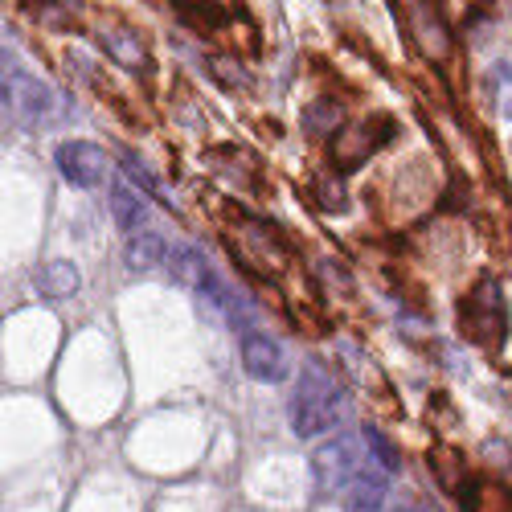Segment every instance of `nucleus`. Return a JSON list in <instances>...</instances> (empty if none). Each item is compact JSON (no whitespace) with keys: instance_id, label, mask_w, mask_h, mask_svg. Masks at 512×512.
I'll return each mask as SVG.
<instances>
[{"instance_id":"1a4fd4ad","label":"nucleus","mask_w":512,"mask_h":512,"mask_svg":"<svg viewBox=\"0 0 512 512\" xmlns=\"http://www.w3.org/2000/svg\"><path fill=\"white\" fill-rule=\"evenodd\" d=\"M386 496H390L386 476L365 467V472L340 492V504H345V512H386Z\"/></svg>"},{"instance_id":"dca6fc26","label":"nucleus","mask_w":512,"mask_h":512,"mask_svg":"<svg viewBox=\"0 0 512 512\" xmlns=\"http://www.w3.org/2000/svg\"><path fill=\"white\" fill-rule=\"evenodd\" d=\"M361 435H365V447H369L373 467H381L386 476H398V472H402V455L394 451V443L381 435V431H361Z\"/></svg>"},{"instance_id":"412c9836","label":"nucleus","mask_w":512,"mask_h":512,"mask_svg":"<svg viewBox=\"0 0 512 512\" xmlns=\"http://www.w3.org/2000/svg\"><path fill=\"white\" fill-rule=\"evenodd\" d=\"M394 512H431V508H422V504H398Z\"/></svg>"},{"instance_id":"aec40b11","label":"nucleus","mask_w":512,"mask_h":512,"mask_svg":"<svg viewBox=\"0 0 512 512\" xmlns=\"http://www.w3.org/2000/svg\"><path fill=\"white\" fill-rule=\"evenodd\" d=\"M213 70H218L226 82H242V87H246V78H242L246 70H242V66H234V62H226V58H213Z\"/></svg>"},{"instance_id":"f03ea898","label":"nucleus","mask_w":512,"mask_h":512,"mask_svg":"<svg viewBox=\"0 0 512 512\" xmlns=\"http://www.w3.org/2000/svg\"><path fill=\"white\" fill-rule=\"evenodd\" d=\"M365 467H373V459H369V447H365L361 431L357 435H336L312 455V476H316L320 492H345Z\"/></svg>"},{"instance_id":"4468645a","label":"nucleus","mask_w":512,"mask_h":512,"mask_svg":"<svg viewBox=\"0 0 512 512\" xmlns=\"http://www.w3.org/2000/svg\"><path fill=\"white\" fill-rule=\"evenodd\" d=\"M168 275H173L177 283H185V287H193V291H201L209 283L213 267L201 259L193 246H173V250H168Z\"/></svg>"},{"instance_id":"0eeeda50","label":"nucleus","mask_w":512,"mask_h":512,"mask_svg":"<svg viewBox=\"0 0 512 512\" xmlns=\"http://www.w3.org/2000/svg\"><path fill=\"white\" fill-rule=\"evenodd\" d=\"M242 365L254 381H283L287 377V353L267 332H246L242 336Z\"/></svg>"},{"instance_id":"20e7f679","label":"nucleus","mask_w":512,"mask_h":512,"mask_svg":"<svg viewBox=\"0 0 512 512\" xmlns=\"http://www.w3.org/2000/svg\"><path fill=\"white\" fill-rule=\"evenodd\" d=\"M50 107H54V95L46 82H37L21 66L5 62V115H13L21 127H37L50 119Z\"/></svg>"},{"instance_id":"7ed1b4c3","label":"nucleus","mask_w":512,"mask_h":512,"mask_svg":"<svg viewBox=\"0 0 512 512\" xmlns=\"http://www.w3.org/2000/svg\"><path fill=\"white\" fill-rule=\"evenodd\" d=\"M463 332L476 345H504V295L492 275H484L463 300Z\"/></svg>"},{"instance_id":"f8f14e48","label":"nucleus","mask_w":512,"mask_h":512,"mask_svg":"<svg viewBox=\"0 0 512 512\" xmlns=\"http://www.w3.org/2000/svg\"><path fill=\"white\" fill-rule=\"evenodd\" d=\"M168 250H173V246L164 242V234L140 230V234L127 238L123 259H127V267H132V271H156V267H168Z\"/></svg>"},{"instance_id":"9d476101","label":"nucleus","mask_w":512,"mask_h":512,"mask_svg":"<svg viewBox=\"0 0 512 512\" xmlns=\"http://www.w3.org/2000/svg\"><path fill=\"white\" fill-rule=\"evenodd\" d=\"M99 46L107 50V58H115V62L127 66V70L148 66V46H144V37H140L136 29L107 25V29H99Z\"/></svg>"},{"instance_id":"a211bd4d","label":"nucleus","mask_w":512,"mask_h":512,"mask_svg":"<svg viewBox=\"0 0 512 512\" xmlns=\"http://www.w3.org/2000/svg\"><path fill=\"white\" fill-rule=\"evenodd\" d=\"M123 168H127V177L136 181V189H144V193H152V197H160V185L148 177V168L136 160V156H123Z\"/></svg>"},{"instance_id":"6ab92c4d","label":"nucleus","mask_w":512,"mask_h":512,"mask_svg":"<svg viewBox=\"0 0 512 512\" xmlns=\"http://www.w3.org/2000/svg\"><path fill=\"white\" fill-rule=\"evenodd\" d=\"M320 205L324 209H345V189H332V181L328 177H320Z\"/></svg>"},{"instance_id":"2eb2a0df","label":"nucleus","mask_w":512,"mask_h":512,"mask_svg":"<svg viewBox=\"0 0 512 512\" xmlns=\"http://www.w3.org/2000/svg\"><path fill=\"white\" fill-rule=\"evenodd\" d=\"M340 103H332V99H316L308 111H304V127L312 136H336V123H340Z\"/></svg>"},{"instance_id":"39448f33","label":"nucleus","mask_w":512,"mask_h":512,"mask_svg":"<svg viewBox=\"0 0 512 512\" xmlns=\"http://www.w3.org/2000/svg\"><path fill=\"white\" fill-rule=\"evenodd\" d=\"M394 136V123L390 119H361V123H353V127H345V132H336L332 136V144H328V156H332V164L336 168H357V164H365L381 144H386Z\"/></svg>"},{"instance_id":"6e6552de","label":"nucleus","mask_w":512,"mask_h":512,"mask_svg":"<svg viewBox=\"0 0 512 512\" xmlns=\"http://www.w3.org/2000/svg\"><path fill=\"white\" fill-rule=\"evenodd\" d=\"M406 25H410V37L418 41V50L431 62H443L451 54V29L431 5H406Z\"/></svg>"},{"instance_id":"9b49d317","label":"nucleus","mask_w":512,"mask_h":512,"mask_svg":"<svg viewBox=\"0 0 512 512\" xmlns=\"http://www.w3.org/2000/svg\"><path fill=\"white\" fill-rule=\"evenodd\" d=\"M111 218H115V226L123 234L148 230V201H144V193L127 189L123 181H111Z\"/></svg>"},{"instance_id":"f3484780","label":"nucleus","mask_w":512,"mask_h":512,"mask_svg":"<svg viewBox=\"0 0 512 512\" xmlns=\"http://www.w3.org/2000/svg\"><path fill=\"white\" fill-rule=\"evenodd\" d=\"M492 87H496V103H500V111L512 119V62H504V66L492 70Z\"/></svg>"},{"instance_id":"423d86ee","label":"nucleus","mask_w":512,"mask_h":512,"mask_svg":"<svg viewBox=\"0 0 512 512\" xmlns=\"http://www.w3.org/2000/svg\"><path fill=\"white\" fill-rule=\"evenodd\" d=\"M54 160H58V173L78 189H95L107 181V152L91 140H66L54 152Z\"/></svg>"},{"instance_id":"ddd939ff","label":"nucleus","mask_w":512,"mask_h":512,"mask_svg":"<svg viewBox=\"0 0 512 512\" xmlns=\"http://www.w3.org/2000/svg\"><path fill=\"white\" fill-rule=\"evenodd\" d=\"M33 287L46 295V300H70V295H78V287H82V275L70 259H54V263H46L37 271Z\"/></svg>"},{"instance_id":"f257e3e1","label":"nucleus","mask_w":512,"mask_h":512,"mask_svg":"<svg viewBox=\"0 0 512 512\" xmlns=\"http://www.w3.org/2000/svg\"><path fill=\"white\" fill-rule=\"evenodd\" d=\"M340 410H345V386L336 381V373L320 361H308L295 377V390H291V431L300 439H312V435H324L336 426Z\"/></svg>"}]
</instances>
